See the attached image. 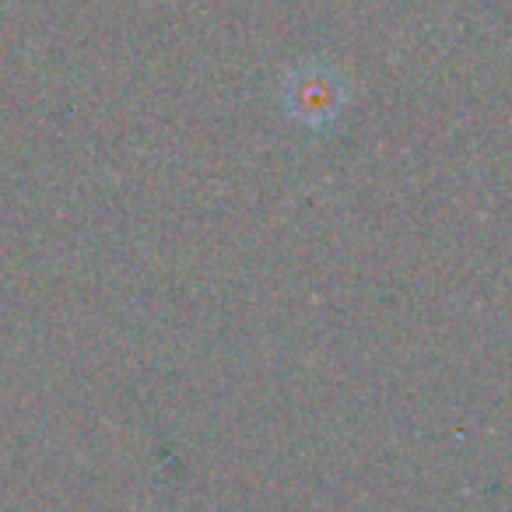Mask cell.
<instances>
[{"mask_svg": "<svg viewBox=\"0 0 512 512\" xmlns=\"http://www.w3.org/2000/svg\"><path fill=\"white\" fill-rule=\"evenodd\" d=\"M348 106L344 78L327 64H302L285 78V109L309 130H327Z\"/></svg>", "mask_w": 512, "mask_h": 512, "instance_id": "cell-1", "label": "cell"}]
</instances>
